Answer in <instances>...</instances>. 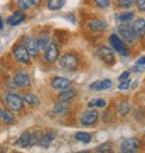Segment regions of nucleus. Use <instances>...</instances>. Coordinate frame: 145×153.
<instances>
[{"instance_id":"f257e3e1","label":"nucleus","mask_w":145,"mask_h":153,"mask_svg":"<svg viewBox=\"0 0 145 153\" xmlns=\"http://www.w3.org/2000/svg\"><path fill=\"white\" fill-rule=\"evenodd\" d=\"M11 54L13 57H14V60L17 61V63H20V64H28L29 61H31V53L28 52V49H27V46H25L22 42L21 43H16L14 46H13L11 49Z\"/></svg>"},{"instance_id":"f03ea898","label":"nucleus","mask_w":145,"mask_h":153,"mask_svg":"<svg viewBox=\"0 0 145 153\" xmlns=\"http://www.w3.org/2000/svg\"><path fill=\"white\" fill-rule=\"evenodd\" d=\"M39 132L36 131V132H29V131H25L20 135V138L16 141V145L18 148H32V146L38 145L39 143Z\"/></svg>"},{"instance_id":"7ed1b4c3","label":"nucleus","mask_w":145,"mask_h":153,"mask_svg":"<svg viewBox=\"0 0 145 153\" xmlns=\"http://www.w3.org/2000/svg\"><path fill=\"white\" fill-rule=\"evenodd\" d=\"M6 103H7V107L10 110H13L14 113H18L24 109V99L21 95H18L17 92H8L6 95Z\"/></svg>"},{"instance_id":"20e7f679","label":"nucleus","mask_w":145,"mask_h":153,"mask_svg":"<svg viewBox=\"0 0 145 153\" xmlns=\"http://www.w3.org/2000/svg\"><path fill=\"white\" fill-rule=\"evenodd\" d=\"M117 33H119V36L124 40L126 43H129V45L137 42V39H138L137 33L134 32L133 27H131V24H129V22L119 25V28H117Z\"/></svg>"},{"instance_id":"39448f33","label":"nucleus","mask_w":145,"mask_h":153,"mask_svg":"<svg viewBox=\"0 0 145 153\" xmlns=\"http://www.w3.org/2000/svg\"><path fill=\"white\" fill-rule=\"evenodd\" d=\"M80 64V60H78V57L77 54L74 53H66L61 56V59H59V65H60V68L66 70V71H74V70L78 67Z\"/></svg>"},{"instance_id":"423d86ee","label":"nucleus","mask_w":145,"mask_h":153,"mask_svg":"<svg viewBox=\"0 0 145 153\" xmlns=\"http://www.w3.org/2000/svg\"><path fill=\"white\" fill-rule=\"evenodd\" d=\"M140 146H141V142L138 138L130 137V138H124L120 143V150L123 153H134L140 150Z\"/></svg>"},{"instance_id":"0eeeda50","label":"nucleus","mask_w":145,"mask_h":153,"mask_svg":"<svg viewBox=\"0 0 145 153\" xmlns=\"http://www.w3.org/2000/svg\"><path fill=\"white\" fill-rule=\"evenodd\" d=\"M31 76L29 74H27L25 71H17L13 76V85L16 88H20V89H27L31 86Z\"/></svg>"},{"instance_id":"6e6552de","label":"nucleus","mask_w":145,"mask_h":153,"mask_svg":"<svg viewBox=\"0 0 145 153\" xmlns=\"http://www.w3.org/2000/svg\"><path fill=\"white\" fill-rule=\"evenodd\" d=\"M43 59L48 64H53L60 59V50L56 43H50L48 48L43 50Z\"/></svg>"},{"instance_id":"1a4fd4ad","label":"nucleus","mask_w":145,"mask_h":153,"mask_svg":"<svg viewBox=\"0 0 145 153\" xmlns=\"http://www.w3.org/2000/svg\"><path fill=\"white\" fill-rule=\"evenodd\" d=\"M96 56L106 64H114V61H116L114 52L108 46H99L96 50Z\"/></svg>"},{"instance_id":"9d476101","label":"nucleus","mask_w":145,"mask_h":153,"mask_svg":"<svg viewBox=\"0 0 145 153\" xmlns=\"http://www.w3.org/2000/svg\"><path fill=\"white\" fill-rule=\"evenodd\" d=\"M109 42L112 45V48L114 49V50H117V53H120L121 56H129V49L126 48V42L121 39L119 35H116V33L110 35Z\"/></svg>"},{"instance_id":"9b49d317","label":"nucleus","mask_w":145,"mask_h":153,"mask_svg":"<svg viewBox=\"0 0 145 153\" xmlns=\"http://www.w3.org/2000/svg\"><path fill=\"white\" fill-rule=\"evenodd\" d=\"M22 43L27 46L28 49V52L31 53V56L32 57H36L39 54V42H38V38L36 36H32V35H27V36L22 38Z\"/></svg>"},{"instance_id":"f8f14e48","label":"nucleus","mask_w":145,"mask_h":153,"mask_svg":"<svg viewBox=\"0 0 145 153\" xmlns=\"http://www.w3.org/2000/svg\"><path fill=\"white\" fill-rule=\"evenodd\" d=\"M98 120H99V113H98L95 109L87 110V111H84V113L81 114V117H80V123L82 125H87V127L93 125Z\"/></svg>"},{"instance_id":"ddd939ff","label":"nucleus","mask_w":145,"mask_h":153,"mask_svg":"<svg viewBox=\"0 0 145 153\" xmlns=\"http://www.w3.org/2000/svg\"><path fill=\"white\" fill-rule=\"evenodd\" d=\"M50 86H52L55 91L60 92V91H64V89L70 88L71 86V81L66 76H55L50 82Z\"/></svg>"},{"instance_id":"4468645a","label":"nucleus","mask_w":145,"mask_h":153,"mask_svg":"<svg viewBox=\"0 0 145 153\" xmlns=\"http://www.w3.org/2000/svg\"><path fill=\"white\" fill-rule=\"evenodd\" d=\"M70 109H71V106L69 105V102H57L55 103V106L52 107V113L56 114V116H66V114H69Z\"/></svg>"},{"instance_id":"2eb2a0df","label":"nucleus","mask_w":145,"mask_h":153,"mask_svg":"<svg viewBox=\"0 0 145 153\" xmlns=\"http://www.w3.org/2000/svg\"><path fill=\"white\" fill-rule=\"evenodd\" d=\"M55 138H56V132H55V131H46L45 134L40 135L39 143H38V145H39L40 148L46 149V148H49V146L52 145V142L55 141Z\"/></svg>"},{"instance_id":"dca6fc26","label":"nucleus","mask_w":145,"mask_h":153,"mask_svg":"<svg viewBox=\"0 0 145 153\" xmlns=\"http://www.w3.org/2000/svg\"><path fill=\"white\" fill-rule=\"evenodd\" d=\"M88 28L91 31H95V32H103L105 29H108V22L103 20H99V18H95V20L88 21Z\"/></svg>"},{"instance_id":"f3484780","label":"nucleus","mask_w":145,"mask_h":153,"mask_svg":"<svg viewBox=\"0 0 145 153\" xmlns=\"http://www.w3.org/2000/svg\"><path fill=\"white\" fill-rule=\"evenodd\" d=\"M25 21V14L22 10H18V11H14L11 16L7 18V24L10 27H16V25H20L21 22Z\"/></svg>"},{"instance_id":"a211bd4d","label":"nucleus","mask_w":145,"mask_h":153,"mask_svg":"<svg viewBox=\"0 0 145 153\" xmlns=\"http://www.w3.org/2000/svg\"><path fill=\"white\" fill-rule=\"evenodd\" d=\"M112 88V81L110 79H101V81H95L89 85V89L91 91H95V92H99V91H106V89Z\"/></svg>"},{"instance_id":"6ab92c4d","label":"nucleus","mask_w":145,"mask_h":153,"mask_svg":"<svg viewBox=\"0 0 145 153\" xmlns=\"http://www.w3.org/2000/svg\"><path fill=\"white\" fill-rule=\"evenodd\" d=\"M36 38H38V42H39L40 50H42V49L45 50L49 45L52 43V35H50V32H48V31H40L39 35Z\"/></svg>"},{"instance_id":"aec40b11","label":"nucleus","mask_w":145,"mask_h":153,"mask_svg":"<svg viewBox=\"0 0 145 153\" xmlns=\"http://www.w3.org/2000/svg\"><path fill=\"white\" fill-rule=\"evenodd\" d=\"M131 27H133L134 32L137 33L138 38L145 36V20L144 18H135L131 22Z\"/></svg>"},{"instance_id":"412c9836","label":"nucleus","mask_w":145,"mask_h":153,"mask_svg":"<svg viewBox=\"0 0 145 153\" xmlns=\"http://www.w3.org/2000/svg\"><path fill=\"white\" fill-rule=\"evenodd\" d=\"M77 95V91L74 88H67V89H64V91H60L59 92V96H57V99L60 102H70L72 99V97Z\"/></svg>"},{"instance_id":"4be33fe9","label":"nucleus","mask_w":145,"mask_h":153,"mask_svg":"<svg viewBox=\"0 0 145 153\" xmlns=\"http://www.w3.org/2000/svg\"><path fill=\"white\" fill-rule=\"evenodd\" d=\"M130 109H131V106H130V102L127 100V99H124V100H120L116 105L117 114H119L120 117H126V116H127V114L130 113Z\"/></svg>"},{"instance_id":"5701e85b","label":"nucleus","mask_w":145,"mask_h":153,"mask_svg":"<svg viewBox=\"0 0 145 153\" xmlns=\"http://www.w3.org/2000/svg\"><path fill=\"white\" fill-rule=\"evenodd\" d=\"M38 4V0H17V6L22 11H31Z\"/></svg>"},{"instance_id":"b1692460","label":"nucleus","mask_w":145,"mask_h":153,"mask_svg":"<svg viewBox=\"0 0 145 153\" xmlns=\"http://www.w3.org/2000/svg\"><path fill=\"white\" fill-rule=\"evenodd\" d=\"M22 99H24L25 105H28V106H36L40 103L39 97L36 96L34 92H25L24 95H22Z\"/></svg>"},{"instance_id":"393cba45","label":"nucleus","mask_w":145,"mask_h":153,"mask_svg":"<svg viewBox=\"0 0 145 153\" xmlns=\"http://www.w3.org/2000/svg\"><path fill=\"white\" fill-rule=\"evenodd\" d=\"M64 4H66V0H46V6L52 11L61 10V8L64 7Z\"/></svg>"},{"instance_id":"a878e982","label":"nucleus","mask_w":145,"mask_h":153,"mask_svg":"<svg viewBox=\"0 0 145 153\" xmlns=\"http://www.w3.org/2000/svg\"><path fill=\"white\" fill-rule=\"evenodd\" d=\"M133 20H134L133 11H126V13H121V14H117L116 16V21L120 22V24H126V22L130 24V21H133Z\"/></svg>"},{"instance_id":"bb28decb","label":"nucleus","mask_w":145,"mask_h":153,"mask_svg":"<svg viewBox=\"0 0 145 153\" xmlns=\"http://www.w3.org/2000/svg\"><path fill=\"white\" fill-rule=\"evenodd\" d=\"M14 111L13 110H4L3 111V123L6 125H10V124H13L14 121H16V116H14Z\"/></svg>"},{"instance_id":"cd10ccee","label":"nucleus","mask_w":145,"mask_h":153,"mask_svg":"<svg viewBox=\"0 0 145 153\" xmlns=\"http://www.w3.org/2000/svg\"><path fill=\"white\" fill-rule=\"evenodd\" d=\"M106 106V100L102 99V97H96V99H91L88 103L89 109H93V107H105Z\"/></svg>"},{"instance_id":"c85d7f7f","label":"nucleus","mask_w":145,"mask_h":153,"mask_svg":"<svg viewBox=\"0 0 145 153\" xmlns=\"http://www.w3.org/2000/svg\"><path fill=\"white\" fill-rule=\"evenodd\" d=\"M75 139L78 142H82V143H89L91 142V135L88 132H77Z\"/></svg>"},{"instance_id":"c756f323","label":"nucleus","mask_w":145,"mask_h":153,"mask_svg":"<svg viewBox=\"0 0 145 153\" xmlns=\"http://www.w3.org/2000/svg\"><path fill=\"white\" fill-rule=\"evenodd\" d=\"M134 3H135V0H117V4L121 8H130Z\"/></svg>"},{"instance_id":"7c9ffc66","label":"nucleus","mask_w":145,"mask_h":153,"mask_svg":"<svg viewBox=\"0 0 145 153\" xmlns=\"http://www.w3.org/2000/svg\"><path fill=\"white\" fill-rule=\"evenodd\" d=\"M96 152H99V153H103V152H112V143H102V145H99L96 148Z\"/></svg>"},{"instance_id":"2f4dec72","label":"nucleus","mask_w":145,"mask_h":153,"mask_svg":"<svg viewBox=\"0 0 145 153\" xmlns=\"http://www.w3.org/2000/svg\"><path fill=\"white\" fill-rule=\"evenodd\" d=\"M93 3L99 8H108L110 6V0H93Z\"/></svg>"},{"instance_id":"473e14b6","label":"nucleus","mask_w":145,"mask_h":153,"mask_svg":"<svg viewBox=\"0 0 145 153\" xmlns=\"http://www.w3.org/2000/svg\"><path fill=\"white\" fill-rule=\"evenodd\" d=\"M130 86H131V82H130V78L126 81H121L120 85H119V91H127V89H130Z\"/></svg>"},{"instance_id":"72a5a7b5","label":"nucleus","mask_w":145,"mask_h":153,"mask_svg":"<svg viewBox=\"0 0 145 153\" xmlns=\"http://www.w3.org/2000/svg\"><path fill=\"white\" fill-rule=\"evenodd\" d=\"M135 6L140 11H145V0H135Z\"/></svg>"},{"instance_id":"f704fd0d","label":"nucleus","mask_w":145,"mask_h":153,"mask_svg":"<svg viewBox=\"0 0 145 153\" xmlns=\"http://www.w3.org/2000/svg\"><path fill=\"white\" fill-rule=\"evenodd\" d=\"M130 78V71H124V73H121L120 75H119V81H126V79H129Z\"/></svg>"},{"instance_id":"c9c22d12","label":"nucleus","mask_w":145,"mask_h":153,"mask_svg":"<svg viewBox=\"0 0 145 153\" xmlns=\"http://www.w3.org/2000/svg\"><path fill=\"white\" fill-rule=\"evenodd\" d=\"M133 71H135V73H141V71H144V68H142L140 64H137V65H135V67L133 68Z\"/></svg>"},{"instance_id":"e433bc0d","label":"nucleus","mask_w":145,"mask_h":153,"mask_svg":"<svg viewBox=\"0 0 145 153\" xmlns=\"http://www.w3.org/2000/svg\"><path fill=\"white\" fill-rule=\"evenodd\" d=\"M109 114H110L109 111L103 113V116H102V120H103V121H109V120H110V118H109Z\"/></svg>"},{"instance_id":"4c0bfd02","label":"nucleus","mask_w":145,"mask_h":153,"mask_svg":"<svg viewBox=\"0 0 145 153\" xmlns=\"http://www.w3.org/2000/svg\"><path fill=\"white\" fill-rule=\"evenodd\" d=\"M137 64H140V65H144L145 64V56L141 57V59H138V60H137Z\"/></svg>"},{"instance_id":"58836bf2","label":"nucleus","mask_w":145,"mask_h":153,"mask_svg":"<svg viewBox=\"0 0 145 153\" xmlns=\"http://www.w3.org/2000/svg\"><path fill=\"white\" fill-rule=\"evenodd\" d=\"M3 111L4 110H1V107H0V120H3Z\"/></svg>"},{"instance_id":"ea45409f","label":"nucleus","mask_w":145,"mask_h":153,"mask_svg":"<svg viewBox=\"0 0 145 153\" xmlns=\"http://www.w3.org/2000/svg\"><path fill=\"white\" fill-rule=\"evenodd\" d=\"M0 29H3V20L0 18Z\"/></svg>"},{"instance_id":"a19ab883","label":"nucleus","mask_w":145,"mask_h":153,"mask_svg":"<svg viewBox=\"0 0 145 153\" xmlns=\"http://www.w3.org/2000/svg\"><path fill=\"white\" fill-rule=\"evenodd\" d=\"M144 142H145V139H144Z\"/></svg>"}]
</instances>
